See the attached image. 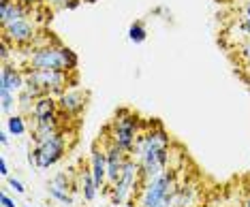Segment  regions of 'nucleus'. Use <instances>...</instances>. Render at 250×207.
Listing matches in <instances>:
<instances>
[{"instance_id": "obj_16", "label": "nucleus", "mask_w": 250, "mask_h": 207, "mask_svg": "<svg viewBox=\"0 0 250 207\" xmlns=\"http://www.w3.org/2000/svg\"><path fill=\"white\" fill-rule=\"evenodd\" d=\"M195 197H197L195 184H182V186H178V190H175L173 207H192Z\"/></svg>"}, {"instance_id": "obj_6", "label": "nucleus", "mask_w": 250, "mask_h": 207, "mask_svg": "<svg viewBox=\"0 0 250 207\" xmlns=\"http://www.w3.org/2000/svg\"><path fill=\"white\" fill-rule=\"evenodd\" d=\"M64 152H66V141H64V133H60V135H56L54 139L39 143V145L28 154V163L32 166H37V169H49V166H54L58 160H62Z\"/></svg>"}, {"instance_id": "obj_9", "label": "nucleus", "mask_w": 250, "mask_h": 207, "mask_svg": "<svg viewBox=\"0 0 250 207\" xmlns=\"http://www.w3.org/2000/svg\"><path fill=\"white\" fill-rule=\"evenodd\" d=\"M4 39L13 45H30L37 39V28L28 20H20L15 24L4 26Z\"/></svg>"}, {"instance_id": "obj_13", "label": "nucleus", "mask_w": 250, "mask_h": 207, "mask_svg": "<svg viewBox=\"0 0 250 207\" xmlns=\"http://www.w3.org/2000/svg\"><path fill=\"white\" fill-rule=\"evenodd\" d=\"M60 113L56 118L52 120H45V122H37L35 124V128H32V141L37 143H43V141H47V139H54L56 135H60V133H64V126L60 124Z\"/></svg>"}, {"instance_id": "obj_25", "label": "nucleus", "mask_w": 250, "mask_h": 207, "mask_svg": "<svg viewBox=\"0 0 250 207\" xmlns=\"http://www.w3.org/2000/svg\"><path fill=\"white\" fill-rule=\"evenodd\" d=\"M242 30L250 37V4L244 9V13H242Z\"/></svg>"}, {"instance_id": "obj_12", "label": "nucleus", "mask_w": 250, "mask_h": 207, "mask_svg": "<svg viewBox=\"0 0 250 207\" xmlns=\"http://www.w3.org/2000/svg\"><path fill=\"white\" fill-rule=\"evenodd\" d=\"M60 113V107H58V101L54 99L52 94H45V96H39L35 101V107H32V113L30 118L37 122H45V120H52Z\"/></svg>"}, {"instance_id": "obj_19", "label": "nucleus", "mask_w": 250, "mask_h": 207, "mask_svg": "<svg viewBox=\"0 0 250 207\" xmlns=\"http://www.w3.org/2000/svg\"><path fill=\"white\" fill-rule=\"evenodd\" d=\"M7 130L13 137H21V135H26V120H24V116H11L9 120H7Z\"/></svg>"}, {"instance_id": "obj_32", "label": "nucleus", "mask_w": 250, "mask_h": 207, "mask_svg": "<svg viewBox=\"0 0 250 207\" xmlns=\"http://www.w3.org/2000/svg\"><path fill=\"white\" fill-rule=\"evenodd\" d=\"M86 2H96V0H86Z\"/></svg>"}, {"instance_id": "obj_26", "label": "nucleus", "mask_w": 250, "mask_h": 207, "mask_svg": "<svg viewBox=\"0 0 250 207\" xmlns=\"http://www.w3.org/2000/svg\"><path fill=\"white\" fill-rule=\"evenodd\" d=\"M0 203H2V207H18V203H15V201L11 199L7 192H2V197H0Z\"/></svg>"}, {"instance_id": "obj_34", "label": "nucleus", "mask_w": 250, "mask_h": 207, "mask_svg": "<svg viewBox=\"0 0 250 207\" xmlns=\"http://www.w3.org/2000/svg\"><path fill=\"white\" fill-rule=\"evenodd\" d=\"M231 207H233V205H231Z\"/></svg>"}, {"instance_id": "obj_20", "label": "nucleus", "mask_w": 250, "mask_h": 207, "mask_svg": "<svg viewBox=\"0 0 250 207\" xmlns=\"http://www.w3.org/2000/svg\"><path fill=\"white\" fill-rule=\"evenodd\" d=\"M15 105H18L15 92H11L9 88H2V85H0V107H2V111H4V113H9Z\"/></svg>"}, {"instance_id": "obj_30", "label": "nucleus", "mask_w": 250, "mask_h": 207, "mask_svg": "<svg viewBox=\"0 0 250 207\" xmlns=\"http://www.w3.org/2000/svg\"><path fill=\"white\" fill-rule=\"evenodd\" d=\"M9 130H7V133H0V143H2V145H7V143H9Z\"/></svg>"}, {"instance_id": "obj_21", "label": "nucleus", "mask_w": 250, "mask_h": 207, "mask_svg": "<svg viewBox=\"0 0 250 207\" xmlns=\"http://www.w3.org/2000/svg\"><path fill=\"white\" fill-rule=\"evenodd\" d=\"M49 197L56 199V201H60V203H64V205H73V197L69 194V190H64V188H58L56 184H49Z\"/></svg>"}, {"instance_id": "obj_4", "label": "nucleus", "mask_w": 250, "mask_h": 207, "mask_svg": "<svg viewBox=\"0 0 250 207\" xmlns=\"http://www.w3.org/2000/svg\"><path fill=\"white\" fill-rule=\"evenodd\" d=\"M139 188H141V166H139L137 160L130 156L122 169L120 180L113 184V186H109V194H111L113 205H122V203L135 201Z\"/></svg>"}, {"instance_id": "obj_7", "label": "nucleus", "mask_w": 250, "mask_h": 207, "mask_svg": "<svg viewBox=\"0 0 250 207\" xmlns=\"http://www.w3.org/2000/svg\"><path fill=\"white\" fill-rule=\"evenodd\" d=\"M169 145H171V139H169L167 130H165L161 124H156V126H150L144 133H139L137 143H135L130 154H135L133 156L135 160H141L144 156H150V154L167 152Z\"/></svg>"}, {"instance_id": "obj_24", "label": "nucleus", "mask_w": 250, "mask_h": 207, "mask_svg": "<svg viewBox=\"0 0 250 207\" xmlns=\"http://www.w3.org/2000/svg\"><path fill=\"white\" fill-rule=\"evenodd\" d=\"M52 184H56L58 188H64V190H69V188H71V182H69V177H66V173H58L54 177Z\"/></svg>"}, {"instance_id": "obj_29", "label": "nucleus", "mask_w": 250, "mask_h": 207, "mask_svg": "<svg viewBox=\"0 0 250 207\" xmlns=\"http://www.w3.org/2000/svg\"><path fill=\"white\" fill-rule=\"evenodd\" d=\"M45 2L56 4V7H69V4H71V0H45Z\"/></svg>"}, {"instance_id": "obj_14", "label": "nucleus", "mask_w": 250, "mask_h": 207, "mask_svg": "<svg viewBox=\"0 0 250 207\" xmlns=\"http://www.w3.org/2000/svg\"><path fill=\"white\" fill-rule=\"evenodd\" d=\"M0 85H2V88H9L11 92H15V94H20L26 85V75L21 73L20 68L4 64L2 73H0Z\"/></svg>"}, {"instance_id": "obj_31", "label": "nucleus", "mask_w": 250, "mask_h": 207, "mask_svg": "<svg viewBox=\"0 0 250 207\" xmlns=\"http://www.w3.org/2000/svg\"><path fill=\"white\" fill-rule=\"evenodd\" d=\"M242 207H250V197H248L246 201H244V205H242Z\"/></svg>"}, {"instance_id": "obj_8", "label": "nucleus", "mask_w": 250, "mask_h": 207, "mask_svg": "<svg viewBox=\"0 0 250 207\" xmlns=\"http://www.w3.org/2000/svg\"><path fill=\"white\" fill-rule=\"evenodd\" d=\"M105 154H107V188H109L120 180L124 165L130 158V152L116 145L111 139H105Z\"/></svg>"}, {"instance_id": "obj_15", "label": "nucleus", "mask_w": 250, "mask_h": 207, "mask_svg": "<svg viewBox=\"0 0 250 207\" xmlns=\"http://www.w3.org/2000/svg\"><path fill=\"white\" fill-rule=\"evenodd\" d=\"M28 9L24 4H20L18 0H2V7H0V21H2V28L9 24H15L20 20H26Z\"/></svg>"}, {"instance_id": "obj_33", "label": "nucleus", "mask_w": 250, "mask_h": 207, "mask_svg": "<svg viewBox=\"0 0 250 207\" xmlns=\"http://www.w3.org/2000/svg\"><path fill=\"white\" fill-rule=\"evenodd\" d=\"M113 207H120V205H113Z\"/></svg>"}, {"instance_id": "obj_22", "label": "nucleus", "mask_w": 250, "mask_h": 207, "mask_svg": "<svg viewBox=\"0 0 250 207\" xmlns=\"http://www.w3.org/2000/svg\"><path fill=\"white\" fill-rule=\"evenodd\" d=\"M7 186L11 188V190H15L18 194H24L26 192V186L20 180H15V177H7Z\"/></svg>"}, {"instance_id": "obj_23", "label": "nucleus", "mask_w": 250, "mask_h": 207, "mask_svg": "<svg viewBox=\"0 0 250 207\" xmlns=\"http://www.w3.org/2000/svg\"><path fill=\"white\" fill-rule=\"evenodd\" d=\"M240 58L250 66V37L240 45Z\"/></svg>"}, {"instance_id": "obj_18", "label": "nucleus", "mask_w": 250, "mask_h": 207, "mask_svg": "<svg viewBox=\"0 0 250 207\" xmlns=\"http://www.w3.org/2000/svg\"><path fill=\"white\" fill-rule=\"evenodd\" d=\"M128 39H130V43H135V45H139V43L146 41V39H147V30H146L144 21H133V24H130Z\"/></svg>"}, {"instance_id": "obj_5", "label": "nucleus", "mask_w": 250, "mask_h": 207, "mask_svg": "<svg viewBox=\"0 0 250 207\" xmlns=\"http://www.w3.org/2000/svg\"><path fill=\"white\" fill-rule=\"evenodd\" d=\"M137 137H139V118L128 111H120L109 126V137L107 139H111L116 145H120L126 152H133Z\"/></svg>"}, {"instance_id": "obj_2", "label": "nucleus", "mask_w": 250, "mask_h": 207, "mask_svg": "<svg viewBox=\"0 0 250 207\" xmlns=\"http://www.w3.org/2000/svg\"><path fill=\"white\" fill-rule=\"evenodd\" d=\"M77 68L75 51L62 45H47L37 47L28 56V71H64L71 73Z\"/></svg>"}, {"instance_id": "obj_3", "label": "nucleus", "mask_w": 250, "mask_h": 207, "mask_svg": "<svg viewBox=\"0 0 250 207\" xmlns=\"http://www.w3.org/2000/svg\"><path fill=\"white\" fill-rule=\"evenodd\" d=\"M69 73L64 71H28L26 73V85L24 90L30 92L35 99L45 94H62L69 88Z\"/></svg>"}, {"instance_id": "obj_10", "label": "nucleus", "mask_w": 250, "mask_h": 207, "mask_svg": "<svg viewBox=\"0 0 250 207\" xmlns=\"http://www.w3.org/2000/svg\"><path fill=\"white\" fill-rule=\"evenodd\" d=\"M88 103V92L86 90H66L58 96V107L66 116H79L86 109Z\"/></svg>"}, {"instance_id": "obj_17", "label": "nucleus", "mask_w": 250, "mask_h": 207, "mask_svg": "<svg viewBox=\"0 0 250 207\" xmlns=\"http://www.w3.org/2000/svg\"><path fill=\"white\" fill-rule=\"evenodd\" d=\"M82 194H83V201H88V203H92L96 199V194H99V188H96L94 177L90 171H86V173L82 175Z\"/></svg>"}, {"instance_id": "obj_28", "label": "nucleus", "mask_w": 250, "mask_h": 207, "mask_svg": "<svg viewBox=\"0 0 250 207\" xmlns=\"http://www.w3.org/2000/svg\"><path fill=\"white\" fill-rule=\"evenodd\" d=\"M20 4H24L26 9H32V7H39L41 4V0H18Z\"/></svg>"}, {"instance_id": "obj_1", "label": "nucleus", "mask_w": 250, "mask_h": 207, "mask_svg": "<svg viewBox=\"0 0 250 207\" xmlns=\"http://www.w3.org/2000/svg\"><path fill=\"white\" fill-rule=\"evenodd\" d=\"M178 186L180 184L175 180V171L169 169L156 180L141 184L137 197H135V207H173Z\"/></svg>"}, {"instance_id": "obj_11", "label": "nucleus", "mask_w": 250, "mask_h": 207, "mask_svg": "<svg viewBox=\"0 0 250 207\" xmlns=\"http://www.w3.org/2000/svg\"><path fill=\"white\" fill-rule=\"evenodd\" d=\"M90 173L94 177V184L96 188H105L107 184V154H105V147L101 145L99 141L92 145V156H90Z\"/></svg>"}, {"instance_id": "obj_27", "label": "nucleus", "mask_w": 250, "mask_h": 207, "mask_svg": "<svg viewBox=\"0 0 250 207\" xmlns=\"http://www.w3.org/2000/svg\"><path fill=\"white\" fill-rule=\"evenodd\" d=\"M0 175L9 177V165H7V160H4V156H0Z\"/></svg>"}]
</instances>
